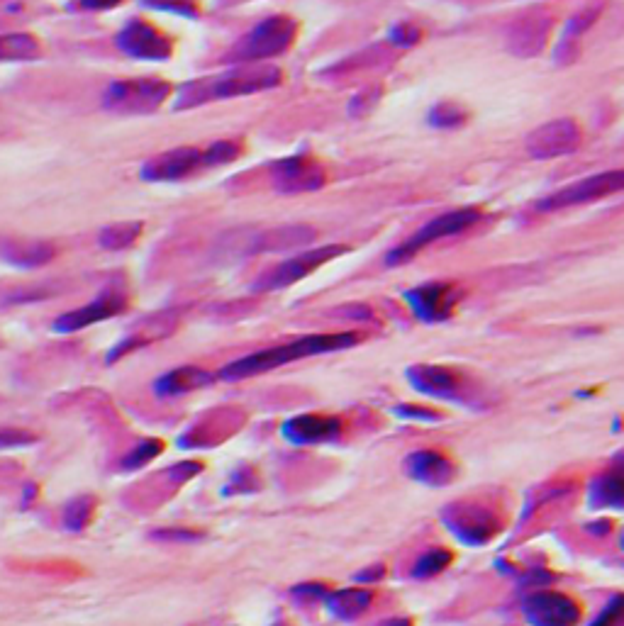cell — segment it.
<instances>
[{"label":"cell","mask_w":624,"mask_h":626,"mask_svg":"<svg viewBox=\"0 0 624 626\" xmlns=\"http://www.w3.org/2000/svg\"><path fill=\"white\" fill-rule=\"evenodd\" d=\"M283 83V71L271 64H247L237 69L225 71V74L195 78V81L183 83L176 91L174 110H193L203 105L220 103V100L244 98V95L264 93L271 88H278Z\"/></svg>","instance_id":"cell-1"},{"label":"cell","mask_w":624,"mask_h":626,"mask_svg":"<svg viewBox=\"0 0 624 626\" xmlns=\"http://www.w3.org/2000/svg\"><path fill=\"white\" fill-rule=\"evenodd\" d=\"M361 342V334L356 332H334V334H308V337H298L288 344L269 346V349L254 351V354L242 356V359L227 363L220 371L222 380H244L269 373L273 368L288 366L300 359H310V356L320 354H334V351L351 349Z\"/></svg>","instance_id":"cell-2"},{"label":"cell","mask_w":624,"mask_h":626,"mask_svg":"<svg viewBox=\"0 0 624 626\" xmlns=\"http://www.w3.org/2000/svg\"><path fill=\"white\" fill-rule=\"evenodd\" d=\"M242 149V142L237 139H217L208 147H176L144 161L139 178L147 183H176L198 171L232 164L242 156Z\"/></svg>","instance_id":"cell-3"},{"label":"cell","mask_w":624,"mask_h":626,"mask_svg":"<svg viewBox=\"0 0 624 626\" xmlns=\"http://www.w3.org/2000/svg\"><path fill=\"white\" fill-rule=\"evenodd\" d=\"M298 37V22L291 15H271V18L256 22L234 47L227 52V61L237 66L266 64L269 59L281 57L293 47Z\"/></svg>","instance_id":"cell-4"},{"label":"cell","mask_w":624,"mask_h":626,"mask_svg":"<svg viewBox=\"0 0 624 626\" xmlns=\"http://www.w3.org/2000/svg\"><path fill=\"white\" fill-rule=\"evenodd\" d=\"M171 95V83L156 76L122 78L103 93V108L115 115H154Z\"/></svg>","instance_id":"cell-5"},{"label":"cell","mask_w":624,"mask_h":626,"mask_svg":"<svg viewBox=\"0 0 624 626\" xmlns=\"http://www.w3.org/2000/svg\"><path fill=\"white\" fill-rule=\"evenodd\" d=\"M347 251L349 247H342V244H327V247L300 251V254H295L291 259L281 261V264L271 266L269 271L261 273L252 285L254 293H271V290L291 288V285L308 278L310 273H315L320 266H325L327 261L347 254Z\"/></svg>","instance_id":"cell-6"},{"label":"cell","mask_w":624,"mask_h":626,"mask_svg":"<svg viewBox=\"0 0 624 626\" xmlns=\"http://www.w3.org/2000/svg\"><path fill=\"white\" fill-rule=\"evenodd\" d=\"M478 217H481V212L473 210V208H461V210L447 212V215L434 217L432 222H427V225H422L420 229H417V232L412 234L408 242H403L400 247L390 249L388 256H386V264L388 266L405 264V261H410L412 256L417 254V251L429 247V244L439 242V239L454 237V234H461L464 229L473 227L478 222Z\"/></svg>","instance_id":"cell-7"},{"label":"cell","mask_w":624,"mask_h":626,"mask_svg":"<svg viewBox=\"0 0 624 626\" xmlns=\"http://www.w3.org/2000/svg\"><path fill=\"white\" fill-rule=\"evenodd\" d=\"M624 190V169L615 171H605L598 173V176L583 178V181L571 183V186L556 190L549 198L539 200L537 210L539 212H551V210H566V208H576V205H588L595 203V200L610 198V195H617Z\"/></svg>","instance_id":"cell-8"},{"label":"cell","mask_w":624,"mask_h":626,"mask_svg":"<svg viewBox=\"0 0 624 626\" xmlns=\"http://www.w3.org/2000/svg\"><path fill=\"white\" fill-rule=\"evenodd\" d=\"M115 47L125 57L137 61H169L174 54L171 37H166L154 22L144 18L127 20V25L115 35Z\"/></svg>","instance_id":"cell-9"},{"label":"cell","mask_w":624,"mask_h":626,"mask_svg":"<svg viewBox=\"0 0 624 626\" xmlns=\"http://www.w3.org/2000/svg\"><path fill=\"white\" fill-rule=\"evenodd\" d=\"M327 183V173L310 154H293L271 166V186L276 193L300 195L315 193Z\"/></svg>","instance_id":"cell-10"},{"label":"cell","mask_w":624,"mask_h":626,"mask_svg":"<svg viewBox=\"0 0 624 626\" xmlns=\"http://www.w3.org/2000/svg\"><path fill=\"white\" fill-rule=\"evenodd\" d=\"M583 142L581 127L576 125V120L571 117H559V120H551L546 125L537 127L527 137V154L532 159H559V156L573 154Z\"/></svg>","instance_id":"cell-11"},{"label":"cell","mask_w":624,"mask_h":626,"mask_svg":"<svg viewBox=\"0 0 624 626\" xmlns=\"http://www.w3.org/2000/svg\"><path fill=\"white\" fill-rule=\"evenodd\" d=\"M525 619L532 626H576L581 607L561 592L539 590L525 600Z\"/></svg>","instance_id":"cell-12"},{"label":"cell","mask_w":624,"mask_h":626,"mask_svg":"<svg viewBox=\"0 0 624 626\" xmlns=\"http://www.w3.org/2000/svg\"><path fill=\"white\" fill-rule=\"evenodd\" d=\"M444 524L454 532L459 541L468 546L488 544L495 534H498L500 524L495 514H490L486 507L478 505H456L444 514Z\"/></svg>","instance_id":"cell-13"},{"label":"cell","mask_w":624,"mask_h":626,"mask_svg":"<svg viewBox=\"0 0 624 626\" xmlns=\"http://www.w3.org/2000/svg\"><path fill=\"white\" fill-rule=\"evenodd\" d=\"M127 298L120 293V290H108V293L98 295L93 303L76 307V310L64 312L54 320L52 329L59 334H74L81 332V329L91 327V324H98L103 320H110V317H117L120 312H125Z\"/></svg>","instance_id":"cell-14"},{"label":"cell","mask_w":624,"mask_h":626,"mask_svg":"<svg viewBox=\"0 0 624 626\" xmlns=\"http://www.w3.org/2000/svg\"><path fill=\"white\" fill-rule=\"evenodd\" d=\"M456 298L459 295H456L454 285L449 283H425L405 293V303L415 312L417 320L427 324L449 320Z\"/></svg>","instance_id":"cell-15"},{"label":"cell","mask_w":624,"mask_h":626,"mask_svg":"<svg viewBox=\"0 0 624 626\" xmlns=\"http://www.w3.org/2000/svg\"><path fill=\"white\" fill-rule=\"evenodd\" d=\"M342 419L334 415H295L281 424V437L295 446L325 444L339 437Z\"/></svg>","instance_id":"cell-16"},{"label":"cell","mask_w":624,"mask_h":626,"mask_svg":"<svg viewBox=\"0 0 624 626\" xmlns=\"http://www.w3.org/2000/svg\"><path fill=\"white\" fill-rule=\"evenodd\" d=\"M315 229L308 225H286L271 227L259 232L249 242V254H276V251H293L310 247L315 242Z\"/></svg>","instance_id":"cell-17"},{"label":"cell","mask_w":624,"mask_h":626,"mask_svg":"<svg viewBox=\"0 0 624 626\" xmlns=\"http://www.w3.org/2000/svg\"><path fill=\"white\" fill-rule=\"evenodd\" d=\"M408 380L417 393L439 400H454L459 395V376L451 368L417 363L408 368Z\"/></svg>","instance_id":"cell-18"},{"label":"cell","mask_w":624,"mask_h":626,"mask_svg":"<svg viewBox=\"0 0 624 626\" xmlns=\"http://www.w3.org/2000/svg\"><path fill=\"white\" fill-rule=\"evenodd\" d=\"M593 510H624V451L590 483Z\"/></svg>","instance_id":"cell-19"},{"label":"cell","mask_w":624,"mask_h":626,"mask_svg":"<svg viewBox=\"0 0 624 626\" xmlns=\"http://www.w3.org/2000/svg\"><path fill=\"white\" fill-rule=\"evenodd\" d=\"M405 471L412 480H420L425 485H447L454 478V463L447 454H439V451L425 449V451H415L405 458Z\"/></svg>","instance_id":"cell-20"},{"label":"cell","mask_w":624,"mask_h":626,"mask_svg":"<svg viewBox=\"0 0 624 626\" xmlns=\"http://www.w3.org/2000/svg\"><path fill=\"white\" fill-rule=\"evenodd\" d=\"M213 380L215 376L210 371H205V368L181 366V368H174V371L164 373L161 378H156L154 393L161 395V398H176V395H186V393H193V390L208 388Z\"/></svg>","instance_id":"cell-21"},{"label":"cell","mask_w":624,"mask_h":626,"mask_svg":"<svg viewBox=\"0 0 624 626\" xmlns=\"http://www.w3.org/2000/svg\"><path fill=\"white\" fill-rule=\"evenodd\" d=\"M0 256L10 266L39 268L47 266L57 256V249L49 242H37V239L27 242V239H20V242H5L3 249H0Z\"/></svg>","instance_id":"cell-22"},{"label":"cell","mask_w":624,"mask_h":626,"mask_svg":"<svg viewBox=\"0 0 624 626\" xmlns=\"http://www.w3.org/2000/svg\"><path fill=\"white\" fill-rule=\"evenodd\" d=\"M325 605L337 619L351 622V619H359L373 605V592L369 588L337 590L327 595Z\"/></svg>","instance_id":"cell-23"},{"label":"cell","mask_w":624,"mask_h":626,"mask_svg":"<svg viewBox=\"0 0 624 626\" xmlns=\"http://www.w3.org/2000/svg\"><path fill=\"white\" fill-rule=\"evenodd\" d=\"M42 57V44L30 32H5L0 35V64L37 61Z\"/></svg>","instance_id":"cell-24"},{"label":"cell","mask_w":624,"mask_h":626,"mask_svg":"<svg viewBox=\"0 0 624 626\" xmlns=\"http://www.w3.org/2000/svg\"><path fill=\"white\" fill-rule=\"evenodd\" d=\"M144 222L127 220V222H113V225L103 227L98 234L100 249L105 251H125L135 247V242L142 237Z\"/></svg>","instance_id":"cell-25"},{"label":"cell","mask_w":624,"mask_h":626,"mask_svg":"<svg viewBox=\"0 0 624 626\" xmlns=\"http://www.w3.org/2000/svg\"><path fill=\"white\" fill-rule=\"evenodd\" d=\"M93 512H96V500H93V497L88 495L74 497V500L64 507V527L76 534L83 532V529L91 524Z\"/></svg>","instance_id":"cell-26"},{"label":"cell","mask_w":624,"mask_h":626,"mask_svg":"<svg viewBox=\"0 0 624 626\" xmlns=\"http://www.w3.org/2000/svg\"><path fill=\"white\" fill-rule=\"evenodd\" d=\"M466 120H468L466 110L454 103L434 105L427 115V122L432 127H437V130H459V127L466 125Z\"/></svg>","instance_id":"cell-27"},{"label":"cell","mask_w":624,"mask_h":626,"mask_svg":"<svg viewBox=\"0 0 624 626\" xmlns=\"http://www.w3.org/2000/svg\"><path fill=\"white\" fill-rule=\"evenodd\" d=\"M164 451V441L161 439H144L139 441L132 451H127V456L122 458L120 468L122 471H137V468H144L147 463H152L156 456H161Z\"/></svg>","instance_id":"cell-28"},{"label":"cell","mask_w":624,"mask_h":626,"mask_svg":"<svg viewBox=\"0 0 624 626\" xmlns=\"http://www.w3.org/2000/svg\"><path fill=\"white\" fill-rule=\"evenodd\" d=\"M449 563H451V553L447 549H429L422 553V556L415 561V566H412V578H417V580L434 578V575L442 573Z\"/></svg>","instance_id":"cell-29"},{"label":"cell","mask_w":624,"mask_h":626,"mask_svg":"<svg viewBox=\"0 0 624 626\" xmlns=\"http://www.w3.org/2000/svg\"><path fill=\"white\" fill-rule=\"evenodd\" d=\"M595 18H598V8L593 10H585V13H578L573 15L571 20H568L566 30H564V37H561V44H559V52L566 47V54L576 52V42L581 39V35H585V30H588L590 25H593ZM566 54L561 57V61L566 59Z\"/></svg>","instance_id":"cell-30"},{"label":"cell","mask_w":624,"mask_h":626,"mask_svg":"<svg viewBox=\"0 0 624 626\" xmlns=\"http://www.w3.org/2000/svg\"><path fill=\"white\" fill-rule=\"evenodd\" d=\"M147 8L161 10V13L178 15V18H200V8L195 0H142Z\"/></svg>","instance_id":"cell-31"},{"label":"cell","mask_w":624,"mask_h":626,"mask_svg":"<svg viewBox=\"0 0 624 626\" xmlns=\"http://www.w3.org/2000/svg\"><path fill=\"white\" fill-rule=\"evenodd\" d=\"M327 595H330V590H327V585H322V583H303V585H295V588L291 590L293 602H298V605H303V607L315 605V602H325Z\"/></svg>","instance_id":"cell-32"},{"label":"cell","mask_w":624,"mask_h":626,"mask_svg":"<svg viewBox=\"0 0 624 626\" xmlns=\"http://www.w3.org/2000/svg\"><path fill=\"white\" fill-rule=\"evenodd\" d=\"M624 624V595L612 597L603 612L590 622V626H622Z\"/></svg>","instance_id":"cell-33"},{"label":"cell","mask_w":624,"mask_h":626,"mask_svg":"<svg viewBox=\"0 0 624 626\" xmlns=\"http://www.w3.org/2000/svg\"><path fill=\"white\" fill-rule=\"evenodd\" d=\"M420 37H422V32L417 30L415 25H410V22H398V25L390 27V32H388L390 42L400 49L415 47V44L420 42Z\"/></svg>","instance_id":"cell-34"},{"label":"cell","mask_w":624,"mask_h":626,"mask_svg":"<svg viewBox=\"0 0 624 626\" xmlns=\"http://www.w3.org/2000/svg\"><path fill=\"white\" fill-rule=\"evenodd\" d=\"M381 100V88H366V91L356 93L349 103V115L351 117H361L366 113H371L376 108V103Z\"/></svg>","instance_id":"cell-35"},{"label":"cell","mask_w":624,"mask_h":626,"mask_svg":"<svg viewBox=\"0 0 624 626\" xmlns=\"http://www.w3.org/2000/svg\"><path fill=\"white\" fill-rule=\"evenodd\" d=\"M35 434L22 429H0V449H18V446L35 444Z\"/></svg>","instance_id":"cell-36"},{"label":"cell","mask_w":624,"mask_h":626,"mask_svg":"<svg viewBox=\"0 0 624 626\" xmlns=\"http://www.w3.org/2000/svg\"><path fill=\"white\" fill-rule=\"evenodd\" d=\"M393 412L403 419H417V422H437L439 412L429 410V407H420V405H398L393 407Z\"/></svg>","instance_id":"cell-37"},{"label":"cell","mask_w":624,"mask_h":626,"mask_svg":"<svg viewBox=\"0 0 624 626\" xmlns=\"http://www.w3.org/2000/svg\"><path fill=\"white\" fill-rule=\"evenodd\" d=\"M122 3H125V0H74L69 8L83 10V13H105V10H113Z\"/></svg>","instance_id":"cell-38"},{"label":"cell","mask_w":624,"mask_h":626,"mask_svg":"<svg viewBox=\"0 0 624 626\" xmlns=\"http://www.w3.org/2000/svg\"><path fill=\"white\" fill-rule=\"evenodd\" d=\"M203 534L198 532H186V529H166V532H154V539H164V541H195Z\"/></svg>","instance_id":"cell-39"},{"label":"cell","mask_w":624,"mask_h":626,"mask_svg":"<svg viewBox=\"0 0 624 626\" xmlns=\"http://www.w3.org/2000/svg\"><path fill=\"white\" fill-rule=\"evenodd\" d=\"M383 566H373V568H366V570H361L359 575H356V580H359V583H369V580H378V578H383Z\"/></svg>","instance_id":"cell-40"},{"label":"cell","mask_w":624,"mask_h":626,"mask_svg":"<svg viewBox=\"0 0 624 626\" xmlns=\"http://www.w3.org/2000/svg\"><path fill=\"white\" fill-rule=\"evenodd\" d=\"M378 626H412V622L408 617H390V619H383Z\"/></svg>","instance_id":"cell-41"},{"label":"cell","mask_w":624,"mask_h":626,"mask_svg":"<svg viewBox=\"0 0 624 626\" xmlns=\"http://www.w3.org/2000/svg\"><path fill=\"white\" fill-rule=\"evenodd\" d=\"M622 549H624V534H622Z\"/></svg>","instance_id":"cell-42"}]
</instances>
